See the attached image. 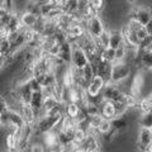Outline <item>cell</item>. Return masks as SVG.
<instances>
[{
	"mask_svg": "<svg viewBox=\"0 0 152 152\" xmlns=\"http://www.w3.org/2000/svg\"><path fill=\"white\" fill-rule=\"evenodd\" d=\"M4 28L7 29L8 36L10 34V33L22 31L23 29V26H22V22H20V15H18V13L13 12L10 19H9V22L7 23V26H4Z\"/></svg>",
	"mask_w": 152,
	"mask_h": 152,
	"instance_id": "15",
	"label": "cell"
},
{
	"mask_svg": "<svg viewBox=\"0 0 152 152\" xmlns=\"http://www.w3.org/2000/svg\"><path fill=\"white\" fill-rule=\"evenodd\" d=\"M145 152H152V142H151L148 146H147V148L145 150Z\"/></svg>",
	"mask_w": 152,
	"mask_h": 152,
	"instance_id": "35",
	"label": "cell"
},
{
	"mask_svg": "<svg viewBox=\"0 0 152 152\" xmlns=\"http://www.w3.org/2000/svg\"><path fill=\"white\" fill-rule=\"evenodd\" d=\"M43 103H45V95L41 91H33L32 98L29 102V105L33 108V110L37 113L38 118L41 115H43Z\"/></svg>",
	"mask_w": 152,
	"mask_h": 152,
	"instance_id": "11",
	"label": "cell"
},
{
	"mask_svg": "<svg viewBox=\"0 0 152 152\" xmlns=\"http://www.w3.org/2000/svg\"><path fill=\"white\" fill-rule=\"evenodd\" d=\"M55 3V0H31L32 5L36 7H43V5H48V4Z\"/></svg>",
	"mask_w": 152,
	"mask_h": 152,
	"instance_id": "30",
	"label": "cell"
},
{
	"mask_svg": "<svg viewBox=\"0 0 152 152\" xmlns=\"http://www.w3.org/2000/svg\"><path fill=\"white\" fill-rule=\"evenodd\" d=\"M61 118L60 117H51V115H47V114H43V115H41L39 118H38V121L36 123V127L33 128V132L39 133V134H43V133H46V132H50L57 126V123L61 121Z\"/></svg>",
	"mask_w": 152,
	"mask_h": 152,
	"instance_id": "4",
	"label": "cell"
},
{
	"mask_svg": "<svg viewBox=\"0 0 152 152\" xmlns=\"http://www.w3.org/2000/svg\"><path fill=\"white\" fill-rule=\"evenodd\" d=\"M81 75H83V77L86 80L88 81V84H89V81L91 80L95 75H96V72H95V67H94V65L90 62V64H88L85 67L81 70Z\"/></svg>",
	"mask_w": 152,
	"mask_h": 152,
	"instance_id": "23",
	"label": "cell"
},
{
	"mask_svg": "<svg viewBox=\"0 0 152 152\" xmlns=\"http://www.w3.org/2000/svg\"><path fill=\"white\" fill-rule=\"evenodd\" d=\"M14 1H15V0H4V5H5L9 10H12V12H14L13 10V4H14Z\"/></svg>",
	"mask_w": 152,
	"mask_h": 152,
	"instance_id": "33",
	"label": "cell"
},
{
	"mask_svg": "<svg viewBox=\"0 0 152 152\" xmlns=\"http://www.w3.org/2000/svg\"><path fill=\"white\" fill-rule=\"evenodd\" d=\"M39 18V14L36 13L34 10H31V9H27L20 14V22L23 28H32L36 26V23Z\"/></svg>",
	"mask_w": 152,
	"mask_h": 152,
	"instance_id": "13",
	"label": "cell"
},
{
	"mask_svg": "<svg viewBox=\"0 0 152 152\" xmlns=\"http://www.w3.org/2000/svg\"><path fill=\"white\" fill-rule=\"evenodd\" d=\"M3 27H4V26H3V23H1V22H0V31H1V29H3Z\"/></svg>",
	"mask_w": 152,
	"mask_h": 152,
	"instance_id": "37",
	"label": "cell"
},
{
	"mask_svg": "<svg viewBox=\"0 0 152 152\" xmlns=\"http://www.w3.org/2000/svg\"><path fill=\"white\" fill-rule=\"evenodd\" d=\"M0 55L7 57V58H13L14 56H12V43L8 38L0 41Z\"/></svg>",
	"mask_w": 152,
	"mask_h": 152,
	"instance_id": "20",
	"label": "cell"
},
{
	"mask_svg": "<svg viewBox=\"0 0 152 152\" xmlns=\"http://www.w3.org/2000/svg\"><path fill=\"white\" fill-rule=\"evenodd\" d=\"M100 115L104 119L113 121L117 118V109H115V103L110 100H104L100 104Z\"/></svg>",
	"mask_w": 152,
	"mask_h": 152,
	"instance_id": "12",
	"label": "cell"
},
{
	"mask_svg": "<svg viewBox=\"0 0 152 152\" xmlns=\"http://www.w3.org/2000/svg\"><path fill=\"white\" fill-rule=\"evenodd\" d=\"M86 34V28H85V23L80 20H75L67 29L65 31V37L66 39L71 43L80 41L81 38Z\"/></svg>",
	"mask_w": 152,
	"mask_h": 152,
	"instance_id": "5",
	"label": "cell"
},
{
	"mask_svg": "<svg viewBox=\"0 0 152 152\" xmlns=\"http://www.w3.org/2000/svg\"><path fill=\"white\" fill-rule=\"evenodd\" d=\"M115 152H117V151H115Z\"/></svg>",
	"mask_w": 152,
	"mask_h": 152,
	"instance_id": "40",
	"label": "cell"
},
{
	"mask_svg": "<svg viewBox=\"0 0 152 152\" xmlns=\"http://www.w3.org/2000/svg\"><path fill=\"white\" fill-rule=\"evenodd\" d=\"M124 45V41H123V34L121 29H113L110 31V38H109V47H112V48H118L119 46Z\"/></svg>",
	"mask_w": 152,
	"mask_h": 152,
	"instance_id": "19",
	"label": "cell"
},
{
	"mask_svg": "<svg viewBox=\"0 0 152 152\" xmlns=\"http://www.w3.org/2000/svg\"><path fill=\"white\" fill-rule=\"evenodd\" d=\"M138 126L146 127V128H152V110L141 114L140 119H138Z\"/></svg>",
	"mask_w": 152,
	"mask_h": 152,
	"instance_id": "22",
	"label": "cell"
},
{
	"mask_svg": "<svg viewBox=\"0 0 152 152\" xmlns=\"http://www.w3.org/2000/svg\"><path fill=\"white\" fill-rule=\"evenodd\" d=\"M128 19H134L140 23L141 26H146L152 19V8L151 7H137L129 13Z\"/></svg>",
	"mask_w": 152,
	"mask_h": 152,
	"instance_id": "7",
	"label": "cell"
},
{
	"mask_svg": "<svg viewBox=\"0 0 152 152\" xmlns=\"http://www.w3.org/2000/svg\"><path fill=\"white\" fill-rule=\"evenodd\" d=\"M145 29H146V32H147V34H148V36H152V19H151V20L145 26Z\"/></svg>",
	"mask_w": 152,
	"mask_h": 152,
	"instance_id": "34",
	"label": "cell"
},
{
	"mask_svg": "<svg viewBox=\"0 0 152 152\" xmlns=\"http://www.w3.org/2000/svg\"><path fill=\"white\" fill-rule=\"evenodd\" d=\"M127 51L128 48L126 47V45H122L118 48H115V62H118V61H126Z\"/></svg>",
	"mask_w": 152,
	"mask_h": 152,
	"instance_id": "27",
	"label": "cell"
},
{
	"mask_svg": "<svg viewBox=\"0 0 152 152\" xmlns=\"http://www.w3.org/2000/svg\"><path fill=\"white\" fill-rule=\"evenodd\" d=\"M105 84L107 81L104 80L100 75H95L94 77L90 80L89 84H88V86H86V93L89 96H95V95H98V94H100L103 91V89L104 86H105Z\"/></svg>",
	"mask_w": 152,
	"mask_h": 152,
	"instance_id": "10",
	"label": "cell"
},
{
	"mask_svg": "<svg viewBox=\"0 0 152 152\" xmlns=\"http://www.w3.org/2000/svg\"><path fill=\"white\" fill-rule=\"evenodd\" d=\"M83 112V107L79 103L75 102H70L67 104H65V114L72 119H76Z\"/></svg>",
	"mask_w": 152,
	"mask_h": 152,
	"instance_id": "17",
	"label": "cell"
},
{
	"mask_svg": "<svg viewBox=\"0 0 152 152\" xmlns=\"http://www.w3.org/2000/svg\"><path fill=\"white\" fill-rule=\"evenodd\" d=\"M113 129V126H112V121H108V119H103L100 122V124L98 126V133L99 134H107Z\"/></svg>",
	"mask_w": 152,
	"mask_h": 152,
	"instance_id": "25",
	"label": "cell"
},
{
	"mask_svg": "<svg viewBox=\"0 0 152 152\" xmlns=\"http://www.w3.org/2000/svg\"><path fill=\"white\" fill-rule=\"evenodd\" d=\"M10 109L12 108H10V105H9V103L5 99V96H1V95H0V118H1L7 112L10 110Z\"/></svg>",
	"mask_w": 152,
	"mask_h": 152,
	"instance_id": "29",
	"label": "cell"
},
{
	"mask_svg": "<svg viewBox=\"0 0 152 152\" xmlns=\"http://www.w3.org/2000/svg\"><path fill=\"white\" fill-rule=\"evenodd\" d=\"M80 5H81V0H64V3L61 4L64 12L69 15L74 17L75 19H77V14L80 10ZM79 20V19H77ZM81 22V20H80Z\"/></svg>",
	"mask_w": 152,
	"mask_h": 152,
	"instance_id": "14",
	"label": "cell"
},
{
	"mask_svg": "<svg viewBox=\"0 0 152 152\" xmlns=\"http://www.w3.org/2000/svg\"><path fill=\"white\" fill-rule=\"evenodd\" d=\"M84 23H85V28H86V33L91 38H94V39L99 38L103 34V32L107 29L103 19L99 15V13H95L93 15L88 17Z\"/></svg>",
	"mask_w": 152,
	"mask_h": 152,
	"instance_id": "3",
	"label": "cell"
},
{
	"mask_svg": "<svg viewBox=\"0 0 152 152\" xmlns=\"http://www.w3.org/2000/svg\"><path fill=\"white\" fill-rule=\"evenodd\" d=\"M42 140H43V145L46 146L47 150H51V148H53V147L61 145L60 140H58V134H57V132H55L53 129L43 133V134H42Z\"/></svg>",
	"mask_w": 152,
	"mask_h": 152,
	"instance_id": "16",
	"label": "cell"
},
{
	"mask_svg": "<svg viewBox=\"0 0 152 152\" xmlns=\"http://www.w3.org/2000/svg\"><path fill=\"white\" fill-rule=\"evenodd\" d=\"M138 62L143 70L152 71V51L151 52H138Z\"/></svg>",
	"mask_w": 152,
	"mask_h": 152,
	"instance_id": "18",
	"label": "cell"
},
{
	"mask_svg": "<svg viewBox=\"0 0 152 152\" xmlns=\"http://www.w3.org/2000/svg\"><path fill=\"white\" fill-rule=\"evenodd\" d=\"M88 64H90V57L88 56L85 48L75 42L71 46V67L76 70H83Z\"/></svg>",
	"mask_w": 152,
	"mask_h": 152,
	"instance_id": "1",
	"label": "cell"
},
{
	"mask_svg": "<svg viewBox=\"0 0 152 152\" xmlns=\"http://www.w3.org/2000/svg\"><path fill=\"white\" fill-rule=\"evenodd\" d=\"M7 66H8V58L0 55V71H1L3 69H5Z\"/></svg>",
	"mask_w": 152,
	"mask_h": 152,
	"instance_id": "32",
	"label": "cell"
},
{
	"mask_svg": "<svg viewBox=\"0 0 152 152\" xmlns=\"http://www.w3.org/2000/svg\"><path fill=\"white\" fill-rule=\"evenodd\" d=\"M127 4H129V5H134V4L137 3V0H126Z\"/></svg>",
	"mask_w": 152,
	"mask_h": 152,
	"instance_id": "36",
	"label": "cell"
},
{
	"mask_svg": "<svg viewBox=\"0 0 152 152\" xmlns=\"http://www.w3.org/2000/svg\"><path fill=\"white\" fill-rule=\"evenodd\" d=\"M100 58L104 60V61H107V62H115V50L112 48V47H107V48H104L100 52Z\"/></svg>",
	"mask_w": 152,
	"mask_h": 152,
	"instance_id": "21",
	"label": "cell"
},
{
	"mask_svg": "<svg viewBox=\"0 0 152 152\" xmlns=\"http://www.w3.org/2000/svg\"><path fill=\"white\" fill-rule=\"evenodd\" d=\"M145 83H146V79L143 76V71L138 70L136 72V75L132 77V81L129 85V93L133 95V96L140 99L142 96L143 90H145Z\"/></svg>",
	"mask_w": 152,
	"mask_h": 152,
	"instance_id": "8",
	"label": "cell"
},
{
	"mask_svg": "<svg viewBox=\"0 0 152 152\" xmlns=\"http://www.w3.org/2000/svg\"><path fill=\"white\" fill-rule=\"evenodd\" d=\"M12 10L4 5V4H0V22L3 23V26H7V23L9 22V19L12 17Z\"/></svg>",
	"mask_w": 152,
	"mask_h": 152,
	"instance_id": "24",
	"label": "cell"
},
{
	"mask_svg": "<svg viewBox=\"0 0 152 152\" xmlns=\"http://www.w3.org/2000/svg\"><path fill=\"white\" fill-rule=\"evenodd\" d=\"M103 96L105 100H110V102H122L123 96H124L126 91H123L122 88L119 86V84L112 83L109 81L105 84V86L103 89Z\"/></svg>",
	"mask_w": 152,
	"mask_h": 152,
	"instance_id": "6",
	"label": "cell"
},
{
	"mask_svg": "<svg viewBox=\"0 0 152 152\" xmlns=\"http://www.w3.org/2000/svg\"><path fill=\"white\" fill-rule=\"evenodd\" d=\"M27 83H28V85H29V88H31L32 91H41L42 88H43L39 80L36 79V77H32V76L27 80Z\"/></svg>",
	"mask_w": 152,
	"mask_h": 152,
	"instance_id": "28",
	"label": "cell"
},
{
	"mask_svg": "<svg viewBox=\"0 0 152 152\" xmlns=\"http://www.w3.org/2000/svg\"><path fill=\"white\" fill-rule=\"evenodd\" d=\"M132 70L131 65L127 61H118V62L112 64V71H110V81L115 84L124 83L126 80L131 76Z\"/></svg>",
	"mask_w": 152,
	"mask_h": 152,
	"instance_id": "2",
	"label": "cell"
},
{
	"mask_svg": "<svg viewBox=\"0 0 152 152\" xmlns=\"http://www.w3.org/2000/svg\"><path fill=\"white\" fill-rule=\"evenodd\" d=\"M151 142H152V128L140 127L138 132H137V141H136L137 148L145 151Z\"/></svg>",
	"mask_w": 152,
	"mask_h": 152,
	"instance_id": "9",
	"label": "cell"
},
{
	"mask_svg": "<svg viewBox=\"0 0 152 152\" xmlns=\"http://www.w3.org/2000/svg\"><path fill=\"white\" fill-rule=\"evenodd\" d=\"M29 152H46L43 143H32Z\"/></svg>",
	"mask_w": 152,
	"mask_h": 152,
	"instance_id": "31",
	"label": "cell"
},
{
	"mask_svg": "<svg viewBox=\"0 0 152 152\" xmlns=\"http://www.w3.org/2000/svg\"><path fill=\"white\" fill-rule=\"evenodd\" d=\"M151 110H152V103H151Z\"/></svg>",
	"mask_w": 152,
	"mask_h": 152,
	"instance_id": "38",
	"label": "cell"
},
{
	"mask_svg": "<svg viewBox=\"0 0 152 152\" xmlns=\"http://www.w3.org/2000/svg\"><path fill=\"white\" fill-rule=\"evenodd\" d=\"M151 38H152V36H151Z\"/></svg>",
	"mask_w": 152,
	"mask_h": 152,
	"instance_id": "39",
	"label": "cell"
},
{
	"mask_svg": "<svg viewBox=\"0 0 152 152\" xmlns=\"http://www.w3.org/2000/svg\"><path fill=\"white\" fill-rule=\"evenodd\" d=\"M88 4L94 13H99L105 7V0H88Z\"/></svg>",
	"mask_w": 152,
	"mask_h": 152,
	"instance_id": "26",
	"label": "cell"
}]
</instances>
